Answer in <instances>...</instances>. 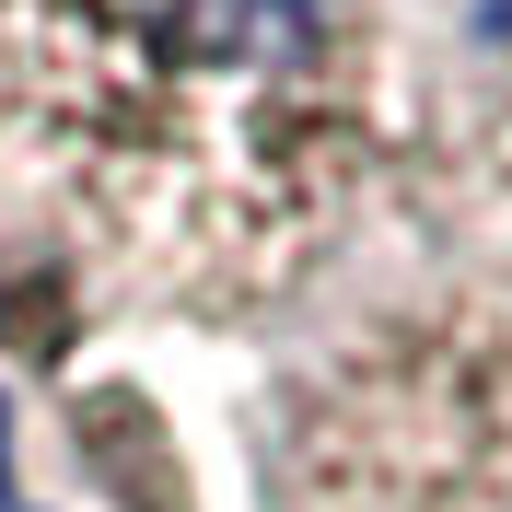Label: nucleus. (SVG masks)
I'll return each instance as SVG.
<instances>
[{
  "label": "nucleus",
  "mask_w": 512,
  "mask_h": 512,
  "mask_svg": "<svg viewBox=\"0 0 512 512\" xmlns=\"http://www.w3.org/2000/svg\"><path fill=\"white\" fill-rule=\"evenodd\" d=\"M373 163L361 0H0V233L140 303H280Z\"/></svg>",
  "instance_id": "obj_1"
},
{
  "label": "nucleus",
  "mask_w": 512,
  "mask_h": 512,
  "mask_svg": "<svg viewBox=\"0 0 512 512\" xmlns=\"http://www.w3.org/2000/svg\"><path fill=\"white\" fill-rule=\"evenodd\" d=\"M291 512H512V291H443L326 361L280 443Z\"/></svg>",
  "instance_id": "obj_2"
}]
</instances>
